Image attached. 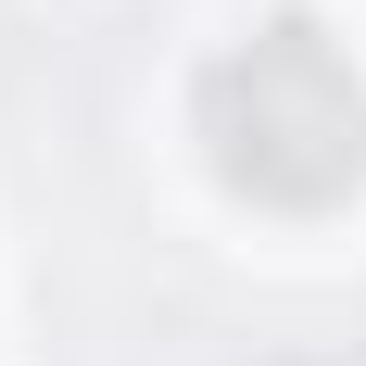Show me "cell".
<instances>
[{
	"mask_svg": "<svg viewBox=\"0 0 366 366\" xmlns=\"http://www.w3.org/2000/svg\"><path fill=\"white\" fill-rule=\"evenodd\" d=\"M202 152L240 202H278V215H329L366 189V76L329 26H253L202 76Z\"/></svg>",
	"mask_w": 366,
	"mask_h": 366,
	"instance_id": "6da1fadb",
	"label": "cell"
}]
</instances>
